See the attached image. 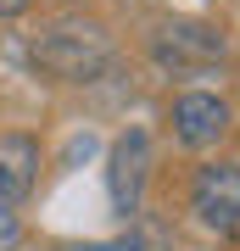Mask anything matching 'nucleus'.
<instances>
[{
	"instance_id": "nucleus-1",
	"label": "nucleus",
	"mask_w": 240,
	"mask_h": 251,
	"mask_svg": "<svg viewBox=\"0 0 240 251\" xmlns=\"http://www.w3.org/2000/svg\"><path fill=\"white\" fill-rule=\"evenodd\" d=\"M28 62L56 84H95L101 73L117 62V39L101 17L84 11H62V17L39 23L28 34Z\"/></svg>"
},
{
	"instance_id": "nucleus-2",
	"label": "nucleus",
	"mask_w": 240,
	"mask_h": 251,
	"mask_svg": "<svg viewBox=\"0 0 240 251\" xmlns=\"http://www.w3.org/2000/svg\"><path fill=\"white\" fill-rule=\"evenodd\" d=\"M145 50H151V62L162 73H173V78H196V73L223 67L229 39H223V28L201 23V17H157L151 34H145Z\"/></svg>"
},
{
	"instance_id": "nucleus-3",
	"label": "nucleus",
	"mask_w": 240,
	"mask_h": 251,
	"mask_svg": "<svg viewBox=\"0 0 240 251\" xmlns=\"http://www.w3.org/2000/svg\"><path fill=\"white\" fill-rule=\"evenodd\" d=\"M190 218L207 234H218V240L240 234V162L213 156L196 168V179H190Z\"/></svg>"
},
{
	"instance_id": "nucleus-4",
	"label": "nucleus",
	"mask_w": 240,
	"mask_h": 251,
	"mask_svg": "<svg viewBox=\"0 0 240 251\" xmlns=\"http://www.w3.org/2000/svg\"><path fill=\"white\" fill-rule=\"evenodd\" d=\"M235 128V106L218 90H179L168 100V134L179 151H213L229 140Z\"/></svg>"
},
{
	"instance_id": "nucleus-5",
	"label": "nucleus",
	"mask_w": 240,
	"mask_h": 251,
	"mask_svg": "<svg viewBox=\"0 0 240 251\" xmlns=\"http://www.w3.org/2000/svg\"><path fill=\"white\" fill-rule=\"evenodd\" d=\"M145 179H151V134L140 123H129L123 134L107 145V201L112 212L123 218H140V201H145Z\"/></svg>"
},
{
	"instance_id": "nucleus-6",
	"label": "nucleus",
	"mask_w": 240,
	"mask_h": 251,
	"mask_svg": "<svg viewBox=\"0 0 240 251\" xmlns=\"http://www.w3.org/2000/svg\"><path fill=\"white\" fill-rule=\"evenodd\" d=\"M45 168V145L23 128H6L0 134V201H28V190L39 184Z\"/></svg>"
},
{
	"instance_id": "nucleus-7",
	"label": "nucleus",
	"mask_w": 240,
	"mask_h": 251,
	"mask_svg": "<svg viewBox=\"0 0 240 251\" xmlns=\"http://www.w3.org/2000/svg\"><path fill=\"white\" fill-rule=\"evenodd\" d=\"M0 251H23V218H17V201H0Z\"/></svg>"
},
{
	"instance_id": "nucleus-8",
	"label": "nucleus",
	"mask_w": 240,
	"mask_h": 251,
	"mask_svg": "<svg viewBox=\"0 0 240 251\" xmlns=\"http://www.w3.org/2000/svg\"><path fill=\"white\" fill-rule=\"evenodd\" d=\"M62 251H145V240H89V246H62Z\"/></svg>"
},
{
	"instance_id": "nucleus-9",
	"label": "nucleus",
	"mask_w": 240,
	"mask_h": 251,
	"mask_svg": "<svg viewBox=\"0 0 240 251\" xmlns=\"http://www.w3.org/2000/svg\"><path fill=\"white\" fill-rule=\"evenodd\" d=\"M28 6H34V0H0V17H23Z\"/></svg>"
},
{
	"instance_id": "nucleus-10",
	"label": "nucleus",
	"mask_w": 240,
	"mask_h": 251,
	"mask_svg": "<svg viewBox=\"0 0 240 251\" xmlns=\"http://www.w3.org/2000/svg\"><path fill=\"white\" fill-rule=\"evenodd\" d=\"M67 6H79V0H67Z\"/></svg>"
}]
</instances>
